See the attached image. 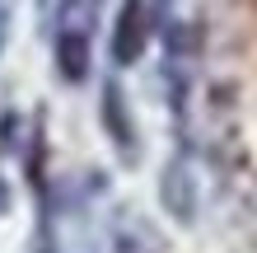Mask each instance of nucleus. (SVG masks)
Wrapping results in <instances>:
<instances>
[{
  "instance_id": "nucleus-1",
  "label": "nucleus",
  "mask_w": 257,
  "mask_h": 253,
  "mask_svg": "<svg viewBox=\"0 0 257 253\" xmlns=\"http://www.w3.org/2000/svg\"><path fill=\"white\" fill-rule=\"evenodd\" d=\"M159 202H164V211H169L173 220H183V225L196 216V183H192V174H187L183 159H173V164L164 169V178H159Z\"/></svg>"
},
{
  "instance_id": "nucleus-3",
  "label": "nucleus",
  "mask_w": 257,
  "mask_h": 253,
  "mask_svg": "<svg viewBox=\"0 0 257 253\" xmlns=\"http://www.w3.org/2000/svg\"><path fill=\"white\" fill-rule=\"evenodd\" d=\"M103 122H108V131H112V145H122V155H136V131H131V117L122 108L117 85H108V94H103Z\"/></svg>"
},
{
  "instance_id": "nucleus-2",
  "label": "nucleus",
  "mask_w": 257,
  "mask_h": 253,
  "mask_svg": "<svg viewBox=\"0 0 257 253\" xmlns=\"http://www.w3.org/2000/svg\"><path fill=\"white\" fill-rule=\"evenodd\" d=\"M141 42H145V10H141V0H126L122 19H117V33H112L117 66H131L136 56H141Z\"/></svg>"
},
{
  "instance_id": "nucleus-4",
  "label": "nucleus",
  "mask_w": 257,
  "mask_h": 253,
  "mask_svg": "<svg viewBox=\"0 0 257 253\" xmlns=\"http://www.w3.org/2000/svg\"><path fill=\"white\" fill-rule=\"evenodd\" d=\"M56 61H61L66 80H84L89 75V38L84 33H61L56 38Z\"/></svg>"
}]
</instances>
